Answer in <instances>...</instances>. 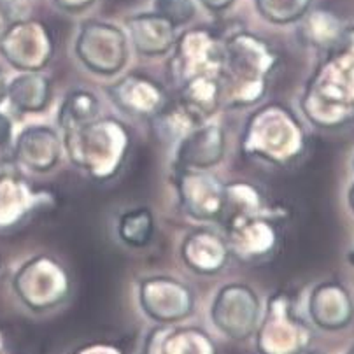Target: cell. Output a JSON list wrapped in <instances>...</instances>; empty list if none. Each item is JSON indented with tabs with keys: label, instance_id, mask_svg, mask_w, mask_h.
I'll return each instance as SVG.
<instances>
[{
	"label": "cell",
	"instance_id": "6da1fadb",
	"mask_svg": "<svg viewBox=\"0 0 354 354\" xmlns=\"http://www.w3.org/2000/svg\"><path fill=\"white\" fill-rule=\"evenodd\" d=\"M172 51L169 75L179 100L205 121L221 109L223 37L207 27L189 28L177 37Z\"/></svg>",
	"mask_w": 354,
	"mask_h": 354
},
{
	"label": "cell",
	"instance_id": "7a4b0ae2",
	"mask_svg": "<svg viewBox=\"0 0 354 354\" xmlns=\"http://www.w3.org/2000/svg\"><path fill=\"white\" fill-rule=\"evenodd\" d=\"M300 106L319 129H340L354 120V25H346L339 41L324 51Z\"/></svg>",
	"mask_w": 354,
	"mask_h": 354
},
{
	"label": "cell",
	"instance_id": "3957f363",
	"mask_svg": "<svg viewBox=\"0 0 354 354\" xmlns=\"http://www.w3.org/2000/svg\"><path fill=\"white\" fill-rule=\"evenodd\" d=\"M221 107L241 109L258 104L268 88L279 55L265 39L245 30L223 37Z\"/></svg>",
	"mask_w": 354,
	"mask_h": 354
},
{
	"label": "cell",
	"instance_id": "277c9868",
	"mask_svg": "<svg viewBox=\"0 0 354 354\" xmlns=\"http://www.w3.org/2000/svg\"><path fill=\"white\" fill-rule=\"evenodd\" d=\"M130 144V132L114 118L95 120L64 132V149L68 160L95 181H109L120 172Z\"/></svg>",
	"mask_w": 354,
	"mask_h": 354
},
{
	"label": "cell",
	"instance_id": "5b68a950",
	"mask_svg": "<svg viewBox=\"0 0 354 354\" xmlns=\"http://www.w3.org/2000/svg\"><path fill=\"white\" fill-rule=\"evenodd\" d=\"M241 146L245 156L286 167L304 155L306 132L290 109L267 104L245 121Z\"/></svg>",
	"mask_w": 354,
	"mask_h": 354
},
{
	"label": "cell",
	"instance_id": "8992f818",
	"mask_svg": "<svg viewBox=\"0 0 354 354\" xmlns=\"http://www.w3.org/2000/svg\"><path fill=\"white\" fill-rule=\"evenodd\" d=\"M313 328L298 314L295 298L277 291L265 307L257 328V351L260 354H298L309 349Z\"/></svg>",
	"mask_w": 354,
	"mask_h": 354
},
{
	"label": "cell",
	"instance_id": "52a82bcc",
	"mask_svg": "<svg viewBox=\"0 0 354 354\" xmlns=\"http://www.w3.org/2000/svg\"><path fill=\"white\" fill-rule=\"evenodd\" d=\"M12 290L23 306L34 313H46L67 300L71 279L57 260L39 254L18 268L12 279Z\"/></svg>",
	"mask_w": 354,
	"mask_h": 354
},
{
	"label": "cell",
	"instance_id": "ba28073f",
	"mask_svg": "<svg viewBox=\"0 0 354 354\" xmlns=\"http://www.w3.org/2000/svg\"><path fill=\"white\" fill-rule=\"evenodd\" d=\"M75 55L93 74L114 75L129 60L127 35L113 23L88 19L75 39Z\"/></svg>",
	"mask_w": 354,
	"mask_h": 354
},
{
	"label": "cell",
	"instance_id": "9c48e42d",
	"mask_svg": "<svg viewBox=\"0 0 354 354\" xmlns=\"http://www.w3.org/2000/svg\"><path fill=\"white\" fill-rule=\"evenodd\" d=\"M211 319L223 335L244 342L257 333L260 324V298L248 284H226L216 293L211 307Z\"/></svg>",
	"mask_w": 354,
	"mask_h": 354
},
{
	"label": "cell",
	"instance_id": "30bf717a",
	"mask_svg": "<svg viewBox=\"0 0 354 354\" xmlns=\"http://www.w3.org/2000/svg\"><path fill=\"white\" fill-rule=\"evenodd\" d=\"M53 51V35L37 19H23L0 37V53L19 72H41L51 62Z\"/></svg>",
	"mask_w": 354,
	"mask_h": 354
},
{
	"label": "cell",
	"instance_id": "8fae6325",
	"mask_svg": "<svg viewBox=\"0 0 354 354\" xmlns=\"http://www.w3.org/2000/svg\"><path fill=\"white\" fill-rule=\"evenodd\" d=\"M139 304L149 319L174 324L195 310L193 291L174 277H146L139 283Z\"/></svg>",
	"mask_w": 354,
	"mask_h": 354
},
{
	"label": "cell",
	"instance_id": "7c38bea8",
	"mask_svg": "<svg viewBox=\"0 0 354 354\" xmlns=\"http://www.w3.org/2000/svg\"><path fill=\"white\" fill-rule=\"evenodd\" d=\"M176 189L179 207L196 221H218L225 185L207 170H177Z\"/></svg>",
	"mask_w": 354,
	"mask_h": 354
},
{
	"label": "cell",
	"instance_id": "4fadbf2b",
	"mask_svg": "<svg viewBox=\"0 0 354 354\" xmlns=\"http://www.w3.org/2000/svg\"><path fill=\"white\" fill-rule=\"evenodd\" d=\"M55 204V193L35 188L19 170L0 177V230L15 228L28 216L42 209H53Z\"/></svg>",
	"mask_w": 354,
	"mask_h": 354
},
{
	"label": "cell",
	"instance_id": "5bb4252c",
	"mask_svg": "<svg viewBox=\"0 0 354 354\" xmlns=\"http://www.w3.org/2000/svg\"><path fill=\"white\" fill-rule=\"evenodd\" d=\"M232 254L245 263H261L277 249L279 230L272 216H258L225 228Z\"/></svg>",
	"mask_w": 354,
	"mask_h": 354
},
{
	"label": "cell",
	"instance_id": "9a60e30c",
	"mask_svg": "<svg viewBox=\"0 0 354 354\" xmlns=\"http://www.w3.org/2000/svg\"><path fill=\"white\" fill-rule=\"evenodd\" d=\"M111 102L133 118H147L160 113L167 106V93L158 81L142 74H127L106 86Z\"/></svg>",
	"mask_w": 354,
	"mask_h": 354
},
{
	"label": "cell",
	"instance_id": "2e32d148",
	"mask_svg": "<svg viewBox=\"0 0 354 354\" xmlns=\"http://www.w3.org/2000/svg\"><path fill=\"white\" fill-rule=\"evenodd\" d=\"M226 137L219 124H198L181 142L174 155V170H209L225 156Z\"/></svg>",
	"mask_w": 354,
	"mask_h": 354
},
{
	"label": "cell",
	"instance_id": "e0dca14e",
	"mask_svg": "<svg viewBox=\"0 0 354 354\" xmlns=\"http://www.w3.org/2000/svg\"><path fill=\"white\" fill-rule=\"evenodd\" d=\"M309 316L324 332H339L351 324L354 317V301L349 290L339 281H324L309 297Z\"/></svg>",
	"mask_w": 354,
	"mask_h": 354
},
{
	"label": "cell",
	"instance_id": "ac0fdd59",
	"mask_svg": "<svg viewBox=\"0 0 354 354\" xmlns=\"http://www.w3.org/2000/svg\"><path fill=\"white\" fill-rule=\"evenodd\" d=\"M64 140L51 127H28L18 136L15 144V162L32 172L44 174L60 162Z\"/></svg>",
	"mask_w": 354,
	"mask_h": 354
},
{
	"label": "cell",
	"instance_id": "d6986e66",
	"mask_svg": "<svg viewBox=\"0 0 354 354\" xmlns=\"http://www.w3.org/2000/svg\"><path fill=\"white\" fill-rule=\"evenodd\" d=\"M144 354H219L218 346L205 330L196 326L160 324L144 342Z\"/></svg>",
	"mask_w": 354,
	"mask_h": 354
},
{
	"label": "cell",
	"instance_id": "ffe728a7",
	"mask_svg": "<svg viewBox=\"0 0 354 354\" xmlns=\"http://www.w3.org/2000/svg\"><path fill=\"white\" fill-rule=\"evenodd\" d=\"M136 51L142 57H165L177 42V27L158 12H140L127 19Z\"/></svg>",
	"mask_w": 354,
	"mask_h": 354
},
{
	"label": "cell",
	"instance_id": "44dd1931",
	"mask_svg": "<svg viewBox=\"0 0 354 354\" xmlns=\"http://www.w3.org/2000/svg\"><path fill=\"white\" fill-rule=\"evenodd\" d=\"M230 254L226 239L207 228L188 234L181 244V258L186 267L202 275H214L221 272Z\"/></svg>",
	"mask_w": 354,
	"mask_h": 354
},
{
	"label": "cell",
	"instance_id": "7402d4cb",
	"mask_svg": "<svg viewBox=\"0 0 354 354\" xmlns=\"http://www.w3.org/2000/svg\"><path fill=\"white\" fill-rule=\"evenodd\" d=\"M258 216H272L267 212L263 193L254 185L248 181H232L225 185V196H223V209L218 221L223 228L239 221Z\"/></svg>",
	"mask_w": 354,
	"mask_h": 354
},
{
	"label": "cell",
	"instance_id": "603a6c76",
	"mask_svg": "<svg viewBox=\"0 0 354 354\" xmlns=\"http://www.w3.org/2000/svg\"><path fill=\"white\" fill-rule=\"evenodd\" d=\"M53 98V83L42 72H21L9 83L8 100L18 113L35 114L48 109Z\"/></svg>",
	"mask_w": 354,
	"mask_h": 354
},
{
	"label": "cell",
	"instance_id": "cb8c5ba5",
	"mask_svg": "<svg viewBox=\"0 0 354 354\" xmlns=\"http://www.w3.org/2000/svg\"><path fill=\"white\" fill-rule=\"evenodd\" d=\"M298 23H300L298 27L300 41L310 48L319 49L323 53L339 41L346 28L344 21L335 12L321 8L309 9V12Z\"/></svg>",
	"mask_w": 354,
	"mask_h": 354
},
{
	"label": "cell",
	"instance_id": "d4e9b609",
	"mask_svg": "<svg viewBox=\"0 0 354 354\" xmlns=\"http://www.w3.org/2000/svg\"><path fill=\"white\" fill-rule=\"evenodd\" d=\"M151 121H153V132L156 139L163 144H179L193 129L205 123L181 100L167 104L156 116L151 118Z\"/></svg>",
	"mask_w": 354,
	"mask_h": 354
},
{
	"label": "cell",
	"instance_id": "484cf974",
	"mask_svg": "<svg viewBox=\"0 0 354 354\" xmlns=\"http://www.w3.org/2000/svg\"><path fill=\"white\" fill-rule=\"evenodd\" d=\"M100 114V104L97 97L90 91L75 90L65 97L62 102L60 113H58V124H60L62 132L80 129L91 121L98 120Z\"/></svg>",
	"mask_w": 354,
	"mask_h": 354
},
{
	"label": "cell",
	"instance_id": "4316f807",
	"mask_svg": "<svg viewBox=\"0 0 354 354\" xmlns=\"http://www.w3.org/2000/svg\"><path fill=\"white\" fill-rule=\"evenodd\" d=\"M155 232V218L147 207L130 209L123 212L118 221V235L124 244L132 248H144L153 239Z\"/></svg>",
	"mask_w": 354,
	"mask_h": 354
},
{
	"label": "cell",
	"instance_id": "83f0119b",
	"mask_svg": "<svg viewBox=\"0 0 354 354\" xmlns=\"http://www.w3.org/2000/svg\"><path fill=\"white\" fill-rule=\"evenodd\" d=\"M258 15L274 25L298 23L309 12L313 0H254Z\"/></svg>",
	"mask_w": 354,
	"mask_h": 354
},
{
	"label": "cell",
	"instance_id": "f1b7e54d",
	"mask_svg": "<svg viewBox=\"0 0 354 354\" xmlns=\"http://www.w3.org/2000/svg\"><path fill=\"white\" fill-rule=\"evenodd\" d=\"M155 11L165 16L176 27H183L192 21L196 8L193 0H155Z\"/></svg>",
	"mask_w": 354,
	"mask_h": 354
},
{
	"label": "cell",
	"instance_id": "f546056e",
	"mask_svg": "<svg viewBox=\"0 0 354 354\" xmlns=\"http://www.w3.org/2000/svg\"><path fill=\"white\" fill-rule=\"evenodd\" d=\"M30 6L27 0H0V37L16 23L28 19Z\"/></svg>",
	"mask_w": 354,
	"mask_h": 354
},
{
	"label": "cell",
	"instance_id": "4dcf8cb0",
	"mask_svg": "<svg viewBox=\"0 0 354 354\" xmlns=\"http://www.w3.org/2000/svg\"><path fill=\"white\" fill-rule=\"evenodd\" d=\"M72 354H124V351L111 342H90L77 347Z\"/></svg>",
	"mask_w": 354,
	"mask_h": 354
},
{
	"label": "cell",
	"instance_id": "1f68e13d",
	"mask_svg": "<svg viewBox=\"0 0 354 354\" xmlns=\"http://www.w3.org/2000/svg\"><path fill=\"white\" fill-rule=\"evenodd\" d=\"M55 6L58 9L65 12H71V15H77V12L84 11L90 6H93L97 0H53Z\"/></svg>",
	"mask_w": 354,
	"mask_h": 354
},
{
	"label": "cell",
	"instance_id": "d6a6232c",
	"mask_svg": "<svg viewBox=\"0 0 354 354\" xmlns=\"http://www.w3.org/2000/svg\"><path fill=\"white\" fill-rule=\"evenodd\" d=\"M12 140V121L8 114L0 113V151L8 149Z\"/></svg>",
	"mask_w": 354,
	"mask_h": 354
},
{
	"label": "cell",
	"instance_id": "836d02e7",
	"mask_svg": "<svg viewBox=\"0 0 354 354\" xmlns=\"http://www.w3.org/2000/svg\"><path fill=\"white\" fill-rule=\"evenodd\" d=\"M202 8H205L207 11L211 12H216V15H219V12H225L226 9H230L232 6L235 4V0H196Z\"/></svg>",
	"mask_w": 354,
	"mask_h": 354
},
{
	"label": "cell",
	"instance_id": "e575fe53",
	"mask_svg": "<svg viewBox=\"0 0 354 354\" xmlns=\"http://www.w3.org/2000/svg\"><path fill=\"white\" fill-rule=\"evenodd\" d=\"M8 88H9L8 77H6L4 72L0 71V104L4 102L6 98H8Z\"/></svg>",
	"mask_w": 354,
	"mask_h": 354
},
{
	"label": "cell",
	"instance_id": "d590c367",
	"mask_svg": "<svg viewBox=\"0 0 354 354\" xmlns=\"http://www.w3.org/2000/svg\"><path fill=\"white\" fill-rule=\"evenodd\" d=\"M347 204H349L351 211L354 212V185L349 188V193H347Z\"/></svg>",
	"mask_w": 354,
	"mask_h": 354
},
{
	"label": "cell",
	"instance_id": "8d00e7d4",
	"mask_svg": "<svg viewBox=\"0 0 354 354\" xmlns=\"http://www.w3.org/2000/svg\"><path fill=\"white\" fill-rule=\"evenodd\" d=\"M298 354H324V353H321V351H314V349H306Z\"/></svg>",
	"mask_w": 354,
	"mask_h": 354
},
{
	"label": "cell",
	"instance_id": "74e56055",
	"mask_svg": "<svg viewBox=\"0 0 354 354\" xmlns=\"http://www.w3.org/2000/svg\"><path fill=\"white\" fill-rule=\"evenodd\" d=\"M4 346H8V344H6V337H4V332H2V330H0V347H4Z\"/></svg>",
	"mask_w": 354,
	"mask_h": 354
},
{
	"label": "cell",
	"instance_id": "f35d334b",
	"mask_svg": "<svg viewBox=\"0 0 354 354\" xmlns=\"http://www.w3.org/2000/svg\"><path fill=\"white\" fill-rule=\"evenodd\" d=\"M0 354H12V353L8 349V346H4V347H0Z\"/></svg>",
	"mask_w": 354,
	"mask_h": 354
},
{
	"label": "cell",
	"instance_id": "ab89813d",
	"mask_svg": "<svg viewBox=\"0 0 354 354\" xmlns=\"http://www.w3.org/2000/svg\"><path fill=\"white\" fill-rule=\"evenodd\" d=\"M349 261H351V265H353V267H354V251L349 254Z\"/></svg>",
	"mask_w": 354,
	"mask_h": 354
},
{
	"label": "cell",
	"instance_id": "60d3db41",
	"mask_svg": "<svg viewBox=\"0 0 354 354\" xmlns=\"http://www.w3.org/2000/svg\"><path fill=\"white\" fill-rule=\"evenodd\" d=\"M346 354H354V346L353 347H351V349L349 351H347V353Z\"/></svg>",
	"mask_w": 354,
	"mask_h": 354
}]
</instances>
